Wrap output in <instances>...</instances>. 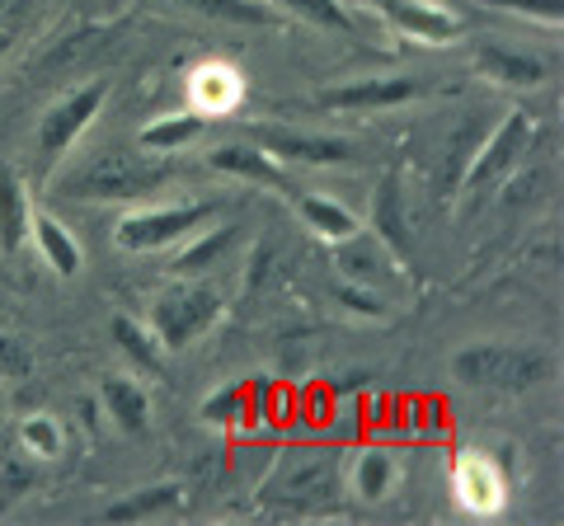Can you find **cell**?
I'll list each match as a JSON object with an SVG mask.
<instances>
[{"mask_svg":"<svg viewBox=\"0 0 564 526\" xmlns=\"http://www.w3.org/2000/svg\"><path fill=\"white\" fill-rule=\"evenodd\" d=\"M174 174L180 169L161 151H95L62 174L57 193L76 202H137L165 188Z\"/></svg>","mask_w":564,"mask_h":526,"instance_id":"1","label":"cell"},{"mask_svg":"<svg viewBox=\"0 0 564 526\" xmlns=\"http://www.w3.org/2000/svg\"><path fill=\"white\" fill-rule=\"evenodd\" d=\"M452 376L475 391L522 395L555 376V353L536 343H470L452 358Z\"/></svg>","mask_w":564,"mask_h":526,"instance_id":"2","label":"cell"},{"mask_svg":"<svg viewBox=\"0 0 564 526\" xmlns=\"http://www.w3.org/2000/svg\"><path fill=\"white\" fill-rule=\"evenodd\" d=\"M339 494V456L334 451H288L263 480V498L282 507H315Z\"/></svg>","mask_w":564,"mask_h":526,"instance_id":"3","label":"cell"},{"mask_svg":"<svg viewBox=\"0 0 564 526\" xmlns=\"http://www.w3.org/2000/svg\"><path fill=\"white\" fill-rule=\"evenodd\" d=\"M221 296L203 283H174L151 310V335L161 339V348H188L198 335H207L221 320Z\"/></svg>","mask_w":564,"mask_h":526,"instance_id":"4","label":"cell"},{"mask_svg":"<svg viewBox=\"0 0 564 526\" xmlns=\"http://www.w3.org/2000/svg\"><path fill=\"white\" fill-rule=\"evenodd\" d=\"M217 212L212 202H174V207H147V212H128L113 226V244L128 254H151L170 250L174 240H188L207 217Z\"/></svg>","mask_w":564,"mask_h":526,"instance_id":"5","label":"cell"},{"mask_svg":"<svg viewBox=\"0 0 564 526\" xmlns=\"http://www.w3.org/2000/svg\"><path fill=\"white\" fill-rule=\"evenodd\" d=\"M527 146H532V113L513 109V113L499 122V128L485 136V146L470 155V165H466V174H462V188H466V193H480V188H489V184L508 179V174L522 165Z\"/></svg>","mask_w":564,"mask_h":526,"instance_id":"6","label":"cell"},{"mask_svg":"<svg viewBox=\"0 0 564 526\" xmlns=\"http://www.w3.org/2000/svg\"><path fill=\"white\" fill-rule=\"evenodd\" d=\"M433 80L423 76H377V80H344V85H329L311 103L315 109H329V113H381V109H400L419 95H429Z\"/></svg>","mask_w":564,"mask_h":526,"instance_id":"7","label":"cell"},{"mask_svg":"<svg viewBox=\"0 0 564 526\" xmlns=\"http://www.w3.org/2000/svg\"><path fill=\"white\" fill-rule=\"evenodd\" d=\"M104 99H109V85H104V80H90V85L70 90L66 99H57V103H52V109L43 113V122H39V155H43L47 165H52V161H62V155L76 146V136L99 118Z\"/></svg>","mask_w":564,"mask_h":526,"instance_id":"8","label":"cell"},{"mask_svg":"<svg viewBox=\"0 0 564 526\" xmlns=\"http://www.w3.org/2000/svg\"><path fill=\"white\" fill-rule=\"evenodd\" d=\"M452 489H456V503L475 517H494L499 507L508 503V461L503 451L489 456V451H466L456 456L452 465Z\"/></svg>","mask_w":564,"mask_h":526,"instance_id":"9","label":"cell"},{"mask_svg":"<svg viewBox=\"0 0 564 526\" xmlns=\"http://www.w3.org/2000/svg\"><path fill=\"white\" fill-rule=\"evenodd\" d=\"M386 24H391L400 39L410 43H429V47H447L456 39H466V20L462 14H452L443 6H433V0H367Z\"/></svg>","mask_w":564,"mask_h":526,"instance_id":"10","label":"cell"},{"mask_svg":"<svg viewBox=\"0 0 564 526\" xmlns=\"http://www.w3.org/2000/svg\"><path fill=\"white\" fill-rule=\"evenodd\" d=\"M254 142L269 151L273 161H292V165H352V161H358V142H348V136L292 132V128H259Z\"/></svg>","mask_w":564,"mask_h":526,"instance_id":"11","label":"cell"},{"mask_svg":"<svg viewBox=\"0 0 564 526\" xmlns=\"http://www.w3.org/2000/svg\"><path fill=\"white\" fill-rule=\"evenodd\" d=\"M207 165L217 174H231V179L259 184V188H288V169H282V161H273L259 142H226L207 155Z\"/></svg>","mask_w":564,"mask_h":526,"instance_id":"12","label":"cell"},{"mask_svg":"<svg viewBox=\"0 0 564 526\" xmlns=\"http://www.w3.org/2000/svg\"><path fill=\"white\" fill-rule=\"evenodd\" d=\"M475 72L485 80H499V85H513V90H536L545 85V62L541 57H527L518 47H503V43H480L475 47Z\"/></svg>","mask_w":564,"mask_h":526,"instance_id":"13","label":"cell"},{"mask_svg":"<svg viewBox=\"0 0 564 526\" xmlns=\"http://www.w3.org/2000/svg\"><path fill=\"white\" fill-rule=\"evenodd\" d=\"M188 95H193V103H198L203 118H221L245 99V76L231 62H203L198 72L188 76Z\"/></svg>","mask_w":564,"mask_h":526,"instance_id":"14","label":"cell"},{"mask_svg":"<svg viewBox=\"0 0 564 526\" xmlns=\"http://www.w3.org/2000/svg\"><path fill=\"white\" fill-rule=\"evenodd\" d=\"M33 226V207H29V188L20 179V169L0 161V250L20 254V244L29 240Z\"/></svg>","mask_w":564,"mask_h":526,"instance_id":"15","label":"cell"},{"mask_svg":"<svg viewBox=\"0 0 564 526\" xmlns=\"http://www.w3.org/2000/svg\"><path fill=\"white\" fill-rule=\"evenodd\" d=\"M372 231L377 240L386 244V250H395L400 259L410 254V221H404V184H400V174L391 169L381 179L377 188V198H372Z\"/></svg>","mask_w":564,"mask_h":526,"instance_id":"16","label":"cell"},{"mask_svg":"<svg viewBox=\"0 0 564 526\" xmlns=\"http://www.w3.org/2000/svg\"><path fill=\"white\" fill-rule=\"evenodd\" d=\"M99 399H104V409H109V418L122 432H147L151 428V399L132 376H104Z\"/></svg>","mask_w":564,"mask_h":526,"instance_id":"17","label":"cell"},{"mask_svg":"<svg viewBox=\"0 0 564 526\" xmlns=\"http://www.w3.org/2000/svg\"><path fill=\"white\" fill-rule=\"evenodd\" d=\"M184 507V484H151L104 507V522H155Z\"/></svg>","mask_w":564,"mask_h":526,"instance_id":"18","label":"cell"},{"mask_svg":"<svg viewBox=\"0 0 564 526\" xmlns=\"http://www.w3.org/2000/svg\"><path fill=\"white\" fill-rule=\"evenodd\" d=\"M296 217H302L311 231L321 235V240H329V244H339V240H348V235L362 231L358 217H352L344 202L325 198V193H296Z\"/></svg>","mask_w":564,"mask_h":526,"instance_id":"19","label":"cell"},{"mask_svg":"<svg viewBox=\"0 0 564 526\" xmlns=\"http://www.w3.org/2000/svg\"><path fill=\"white\" fill-rule=\"evenodd\" d=\"M207 122H212V118H203L198 109H188V113H170V118H155V122H147V128H141L137 146H141V151L174 155V151H184V146L198 142V136L207 132Z\"/></svg>","mask_w":564,"mask_h":526,"instance_id":"20","label":"cell"},{"mask_svg":"<svg viewBox=\"0 0 564 526\" xmlns=\"http://www.w3.org/2000/svg\"><path fill=\"white\" fill-rule=\"evenodd\" d=\"M29 240L39 244V254L47 259V269H52V273H62V277H76V273H80V244L70 240V231H66V226H62L57 217L33 212Z\"/></svg>","mask_w":564,"mask_h":526,"instance_id":"21","label":"cell"},{"mask_svg":"<svg viewBox=\"0 0 564 526\" xmlns=\"http://www.w3.org/2000/svg\"><path fill=\"white\" fill-rule=\"evenodd\" d=\"M109 335H113V343H118V353L128 358V362L137 366V372H147V376H155V372H161V362H165V348H161V339H155L147 325H137L132 315H113Z\"/></svg>","mask_w":564,"mask_h":526,"instance_id":"22","label":"cell"},{"mask_svg":"<svg viewBox=\"0 0 564 526\" xmlns=\"http://www.w3.org/2000/svg\"><path fill=\"white\" fill-rule=\"evenodd\" d=\"M395 480H400L395 451H386V447L358 451V461H352V494H358V498L381 503V498L395 489Z\"/></svg>","mask_w":564,"mask_h":526,"instance_id":"23","label":"cell"},{"mask_svg":"<svg viewBox=\"0 0 564 526\" xmlns=\"http://www.w3.org/2000/svg\"><path fill=\"white\" fill-rule=\"evenodd\" d=\"M147 6L207 14V20H221V24H278V14L269 6H254V0H147Z\"/></svg>","mask_w":564,"mask_h":526,"instance_id":"24","label":"cell"},{"mask_svg":"<svg viewBox=\"0 0 564 526\" xmlns=\"http://www.w3.org/2000/svg\"><path fill=\"white\" fill-rule=\"evenodd\" d=\"M122 33V24H90V29H76L70 39H62L57 47L47 52V57L33 66V72H66V66H76V62H85L90 52H99V47H109V39H118Z\"/></svg>","mask_w":564,"mask_h":526,"instance_id":"25","label":"cell"},{"mask_svg":"<svg viewBox=\"0 0 564 526\" xmlns=\"http://www.w3.org/2000/svg\"><path fill=\"white\" fill-rule=\"evenodd\" d=\"M236 244V226H217V231H207L188 244V250L174 259V273L180 277H193V273H203V269H217L221 254Z\"/></svg>","mask_w":564,"mask_h":526,"instance_id":"26","label":"cell"},{"mask_svg":"<svg viewBox=\"0 0 564 526\" xmlns=\"http://www.w3.org/2000/svg\"><path fill=\"white\" fill-rule=\"evenodd\" d=\"M269 6L296 14V20H306L315 29H329V33H352L358 29V20L348 14L344 0H269Z\"/></svg>","mask_w":564,"mask_h":526,"instance_id":"27","label":"cell"},{"mask_svg":"<svg viewBox=\"0 0 564 526\" xmlns=\"http://www.w3.org/2000/svg\"><path fill=\"white\" fill-rule=\"evenodd\" d=\"M245 418H250V381H231V385H221L217 395L203 399V424L236 428Z\"/></svg>","mask_w":564,"mask_h":526,"instance_id":"28","label":"cell"},{"mask_svg":"<svg viewBox=\"0 0 564 526\" xmlns=\"http://www.w3.org/2000/svg\"><path fill=\"white\" fill-rule=\"evenodd\" d=\"M20 447L29 456H39V461H52V456H62V428H57V418H47V414H33L20 424Z\"/></svg>","mask_w":564,"mask_h":526,"instance_id":"29","label":"cell"},{"mask_svg":"<svg viewBox=\"0 0 564 526\" xmlns=\"http://www.w3.org/2000/svg\"><path fill=\"white\" fill-rule=\"evenodd\" d=\"M480 6L503 10V14H522V20H536L551 29H560V20H564V0H480Z\"/></svg>","mask_w":564,"mask_h":526,"instance_id":"30","label":"cell"},{"mask_svg":"<svg viewBox=\"0 0 564 526\" xmlns=\"http://www.w3.org/2000/svg\"><path fill=\"white\" fill-rule=\"evenodd\" d=\"M339 302H344L352 315H367V320H386L381 296H377L372 287H362V283H339Z\"/></svg>","mask_w":564,"mask_h":526,"instance_id":"31","label":"cell"},{"mask_svg":"<svg viewBox=\"0 0 564 526\" xmlns=\"http://www.w3.org/2000/svg\"><path fill=\"white\" fill-rule=\"evenodd\" d=\"M29 366H33V358H29V348L20 339H0V376H6V381H24Z\"/></svg>","mask_w":564,"mask_h":526,"instance_id":"32","label":"cell"},{"mask_svg":"<svg viewBox=\"0 0 564 526\" xmlns=\"http://www.w3.org/2000/svg\"><path fill=\"white\" fill-rule=\"evenodd\" d=\"M10 47V33H0V52H6Z\"/></svg>","mask_w":564,"mask_h":526,"instance_id":"33","label":"cell"}]
</instances>
